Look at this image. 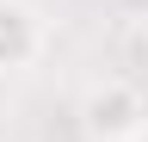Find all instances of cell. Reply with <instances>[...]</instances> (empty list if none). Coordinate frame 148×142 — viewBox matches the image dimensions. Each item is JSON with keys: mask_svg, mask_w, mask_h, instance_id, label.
Returning a JSON list of instances; mask_svg holds the SVG:
<instances>
[{"mask_svg": "<svg viewBox=\"0 0 148 142\" xmlns=\"http://www.w3.org/2000/svg\"><path fill=\"white\" fill-rule=\"evenodd\" d=\"M80 123L92 142H136L148 130V93L136 80H92L80 99Z\"/></svg>", "mask_w": 148, "mask_h": 142, "instance_id": "obj_1", "label": "cell"}, {"mask_svg": "<svg viewBox=\"0 0 148 142\" xmlns=\"http://www.w3.org/2000/svg\"><path fill=\"white\" fill-rule=\"evenodd\" d=\"M43 56V19L31 0H0V74H25Z\"/></svg>", "mask_w": 148, "mask_h": 142, "instance_id": "obj_2", "label": "cell"}]
</instances>
